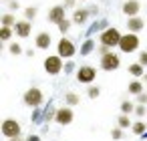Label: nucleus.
I'll return each instance as SVG.
<instances>
[{
    "label": "nucleus",
    "instance_id": "1",
    "mask_svg": "<svg viewBox=\"0 0 147 141\" xmlns=\"http://www.w3.org/2000/svg\"><path fill=\"white\" fill-rule=\"evenodd\" d=\"M121 32H119V28H115V26H109L107 30H103V32H99V43L101 45H105V47H109V49H119V43H121Z\"/></svg>",
    "mask_w": 147,
    "mask_h": 141
},
{
    "label": "nucleus",
    "instance_id": "2",
    "mask_svg": "<svg viewBox=\"0 0 147 141\" xmlns=\"http://www.w3.org/2000/svg\"><path fill=\"white\" fill-rule=\"evenodd\" d=\"M22 101H24L26 107H30V109H38V107L45 103V93H42L38 87H30V89L24 91Z\"/></svg>",
    "mask_w": 147,
    "mask_h": 141
},
{
    "label": "nucleus",
    "instance_id": "3",
    "mask_svg": "<svg viewBox=\"0 0 147 141\" xmlns=\"http://www.w3.org/2000/svg\"><path fill=\"white\" fill-rule=\"evenodd\" d=\"M42 67H45L47 75H53V77H55V75H59V73L65 71V59L59 57V55H49V57L45 59Z\"/></svg>",
    "mask_w": 147,
    "mask_h": 141
},
{
    "label": "nucleus",
    "instance_id": "4",
    "mask_svg": "<svg viewBox=\"0 0 147 141\" xmlns=\"http://www.w3.org/2000/svg\"><path fill=\"white\" fill-rule=\"evenodd\" d=\"M0 131L6 139H14V137H22V125L16 119H4L0 125Z\"/></svg>",
    "mask_w": 147,
    "mask_h": 141
},
{
    "label": "nucleus",
    "instance_id": "5",
    "mask_svg": "<svg viewBox=\"0 0 147 141\" xmlns=\"http://www.w3.org/2000/svg\"><path fill=\"white\" fill-rule=\"evenodd\" d=\"M139 45H141V40H139V36L135 34V32H127V34H123L121 36V43H119V51L121 53H135V51H139Z\"/></svg>",
    "mask_w": 147,
    "mask_h": 141
},
{
    "label": "nucleus",
    "instance_id": "6",
    "mask_svg": "<svg viewBox=\"0 0 147 141\" xmlns=\"http://www.w3.org/2000/svg\"><path fill=\"white\" fill-rule=\"evenodd\" d=\"M77 53H79V51H77V47H75V43H73L71 38L63 36V38L57 43V55H59V57H63V59L71 61Z\"/></svg>",
    "mask_w": 147,
    "mask_h": 141
},
{
    "label": "nucleus",
    "instance_id": "7",
    "mask_svg": "<svg viewBox=\"0 0 147 141\" xmlns=\"http://www.w3.org/2000/svg\"><path fill=\"white\" fill-rule=\"evenodd\" d=\"M95 77H97V69L91 67V65H81L77 69V81L83 83V85L91 87V83H95Z\"/></svg>",
    "mask_w": 147,
    "mask_h": 141
},
{
    "label": "nucleus",
    "instance_id": "8",
    "mask_svg": "<svg viewBox=\"0 0 147 141\" xmlns=\"http://www.w3.org/2000/svg\"><path fill=\"white\" fill-rule=\"evenodd\" d=\"M99 67L103 69V71H107V73H111V71H117L119 67H121V57L117 55V53H109V55H105V57H101V63H99Z\"/></svg>",
    "mask_w": 147,
    "mask_h": 141
},
{
    "label": "nucleus",
    "instance_id": "9",
    "mask_svg": "<svg viewBox=\"0 0 147 141\" xmlns=\"http://www.w3.org/2000/svg\"><path fill=\"white\" fill-rule=\"evenodd\" d=\"M73 119H75V111H73V107L63 105V107L57 109V117H55V121H57L59 125H63V127H65V125H71Z\"/></svg>",
    "mask_w": 147,
    "mask_h": 141
},
{
    "label": "nucleus",
    "instance_id": "10",
    "mask_svg": "<svg viewBox=\"0 0 147 141\" xmlns=\"http://www.w3.org/2000/svg\"><path fill=\"white\" fill-rule=\"evenodd\" d=\"M65 18H67V8H65L63 4L53 6V8L49 10V14H47V20H49L51 24H57V26H59Z\"/></svg>",
    "mask_w": 147,
    "mask_h": 141
},
{
    "label": "nucleus",
    "instance_id": "11",
    "mask_svg": "<svg viewBox=\"0 0 147 141\" xmlns=\"http://www.w3.org/2000/svg\"><path fill=\"white\" fill-rule=\"evenodd\" d=\"M121 10H123V14H125L127 18H131V16H139L141 2H139V0H125L123 6H121Z\"/></svg>",
    "mask_w": 147,
    "mask_h": 141
},
{
    "label": "nucleus",
    "instance_id": "12",
    "mask_svg": "<svg viewBox=\"0 0 147 141\" xmlns=\"http://www.w3.org/2000/svg\"><path fill=\"white\" fill-rule=\"evenodd\" d=\"M89 18H93L91 12H89V8H75V10H73V24L85 26V24L89 22Z\"/></svg>",
    "mask_w": 147,
    "mask_h": 141
},
{
    "label": "nucleus",
    "instance_id": "13",
    "mask_svg": "<svg viewBox=\"0 0 147 141\" xmlns=\"http://www.w3.org/2000/svg\"><path fill=\"white\" fill-rule=\"evenodd\" d=\"M30 32H32V22H30V20L22 18V20L16 22V26H14V34H16V36L26 38V36H30Z\"/></svg>",
    "mask_w": 147,
    "mask_h": 141
},
{
    "label": "nucleus",
    "instance_id": "14",
    "mask_svg": "<svg viewBox=\"0 0 147 141\" xmlns=\"http://www.w3.org/2000/svg\"><path fill=\"white\" fill-rule=\"evenodd\" d=\"M143 28H145V20H143L141 16H131V18H127V30H129V32L139 34Z\"/></svg>",
    "mask_w": 147,
    "mask_h": 141
},
{
    "label": "nucleus",
    "instance_id": "15",
    "mask_svg": "<svg viewBox=\"0 0 147 141\" xmlns=\"http://www.w3.org/2000/svg\"><path fill=\"white\" fill-rule=\"evenodd\" d=\"M51 45H53V38H51V34H49V32H38V34L34 36V47H36V49L47 51Z\"/></svg>",
    "mask_w": 147,
    "mask_h": 141
},
{
    "label": "nucleus",
    "instance_id": "16",
    "mask_svg": "<svg viewBox=\"0 0 147 141\" xmlns=\"http://www.w3.org/2000/svg\"><path fill=\"white\" fill-rule=\"evenodd\" d=\"M143 87H145V85H143V81H141V79H133V81L127 85V91H129V95H135V97H137V95L145 93V91H143Z\"/></svg>",
    "mask_w": 147,
    "mask_h": 141
},
{
    "label": "nucleus",
    "instance_id": "17",
    "mask_svg": "<svg viewBox=\"0 0 147 141\" xmlns=\"http://www.w3.org/2000/svg\"><path fill=\"white\" fill-rule=\"evenodd\" d=\"M97 49V45H95V40L93 38H85V43L81 45V49H79V53H81V57H89L93 51Z\"/></svg>",
    "mask_w": 147,
    "mask_h": 141
},
{
    "label": "nucleus",
    "instance_id": "18",
    "mask_svg": "<svg viewBox=\"0 0 147 141\" xmlns=\"http://www.w3.org/2000/svg\"><path fill=\"white\" fill-rule=\"evenodd\" d=\"M127 71H129V75H131L133 79H143V75H145V67H143V65H139V63L129 65V67H127Z\"/></svg>",
    "mask_w": 147,
    "mask_h": 141
},
{
    "label": "nucleus",
    "instance_id": "19",
    "mask_svg": "<svg viewBox=\"0 0 147 141\" xmlns=\"http://www.w3.org/2000/svg\"><path fill=\"white\" fill-rule=\"evenodd\" d=\"M79 103H81V97H79L77 93H73V91L65 93V105H69V107H75V105H79Z\"/></svg>",
    "mask_w": 147,
    "mask_h": 141
},
{
    "label": "nucleus",
    "instance_id": "20",
    "mask_svg": "<svg viewBox=\"0 0 147 141\" xmlns=\"http://www.w3.org/2000/svg\"><path fill=\"white\" fill-rule=\"evenodd\" d=\"M0 22H2V26H8V28H14L18 20L14 18V14H12V12H6V14H2V20H0Z\"/></svg>",
    "mask_w": 147,
    "mask_h": 141
},
{
    "label": "nucleus",
    "instance_id": "21",
    "mask_svg": "<svg viewBox=\"0 0 147 141\" xmlns=\"http://www.w3.org/2000/svg\"><path fill=\"white\" fill-rule=\"evenodd\" d=\"M131 131H133L135 135H143V133L147 131V121H133Z\"/></svg>",
    "mask_w": 147,
    "mask_h": 141
},
{
    "label": "nucleus",
    "instance_id": "22",
    "mask_svg": "<svg viewBox=\"0 0 147 141\" xmlns=\"http://www.w3.org/2000/svg\"><path fill=\"white\" fill-rule=\"evenodd\" d=\"M14 34V28H8V26H0V40L2 43H8Z\"/></svg>",
    "mask_w": 147,
    "mask_h": 141
},
{
    "label": "nucleus",
    "instance_id": "23",
    "mask_svg": "<svg viewBox=\"0 0 147 141\" xmlns=\"http://www.w3.org/2000/svg\"><path fill=\"white\" fill-rule=\"evenodd\" d=\"M135 107H137V105H133L129 99L121 101V113H123V115H131V113H135Z\"/></svg>",
    "mask_w": 147,
    "mask_h": 141
},
{
    "label": "nucleus",
    "instance_id": "24",
    "mask_svg": "<svg viewBox=\"0 0 147 141\" xmlns=\"http://www.w3.org/2000/svg\"><path fill=\"white\" fill-rule=\"evenodd\" d=\"M42 113H45V115H42V121H47V123L55 121V117H57V109H55L53 105H49V107H47Z\"/></svg>",
    "mask_w": 147,
    "mask_h": 141
},
{
    "label": "nucleus",
    "instance_id": "25",
    "mask_svg": "<svg viewBox=\"0 0 147 141\" xmlns=\"http://www.w3.org/2000/svg\"><path fill=\"white\" fill-rule=\"evenodd\" d=\"M131 125H133V121L129 119V115H119V119H117V127H121V129H131Z\"/></svg>",
    "mask_w": 147,
    "mask_h": 141
},
{
    "label": "nucleus",
    "instance_id": "26",
    "mask_svg": "<svg viewBox=\"0 0 147 141\" xmlns=\"http://www.w3.org/2000/svg\"><path fill=\"white\" fill-rule=\"evenodd\" d=\"M71 26H73V18H65L57 28H59V32H61V34H67V32L71 30Z\"/></svg>",
    "mask_w": 147,
    "mask_h": 141
},
{
    "label": "nucleus",
    "instance_id": "27",
    "mask_svg": "<svg viewBox=\"0 0 147 141\" xmlns=\"http://www.w3.org/2000/svg\"><path fill=\"white\" fill-rule=\"evenodd\" d=\"M36 14H38V8H36V6H28V8H24V18H26V20L32 22V20L36 18Z\"/></svg>",
    "mask_w": 147,
    "mask_h": 141
},
{
    "label": "nucleus",
    "instance_id": "28",
    "mask_svg": "<svg viewBox=\"0 0 147 141\" xmlns=\"http://www.w3.org/2000/svg\"><path fill=\"white\" fill-rule=\"evenodd\" d=\"M22 51H24V49H22L18 43H10V45H8V53H10V55H14V57L22 55Z\"/></svg>",
    "mask_w": 147,
    "mask_h": 141
},
{
    "label": "nucleus",
    "instance_id": "29",
    "mask_svg": "<svg viewBox=\"0 0 147 141\" xmlns=\"http://www.w3.org/2000/svg\"><path fill=\"white\" fill-rule=\"evenodd\" d=\"M99 95H101V89H99V87L91 85V87L87 89V97H89V99H99Z\"/></svg>",
    "mask_w": 147,
    "mask_h": 141
},
{
    "label": "nucleus",
    "instance_id": "30",
    "mask_svg": "<svg viewBox=\"0 0 147 141\" xmlns=\"http://www.w3.org/2000/svg\"><path fill=\"white\" fill-rule=\"evenodd\" d=\"M133 115H135V117H139V119H141L143 115H147V105H137V107H135V113H133Z\"/></svg>",
    "mask_w": 147,
    "mask_h": 141
},
{
    "label": "nucleus",
    "instance_id": "31",
    "mask_svg": "<svg viewBox=\"0 0 147 141\" xmlns=\"http://www.w3.org/2000/svg\"><path fill=\"white\" fill-rule=\"evenodd\" d=\"M73 71H77V65H75L73 61H67V63H65V75H71Z\"/></svg>",
    "mask_w": 147,
    "mask_h": 141
},
{
    "label": "nucleus",
    "instance_id": "32",
    "mask_svg": "<svg viewBox=\"0 0 147 141\" xmlns=\"http://www.w3.org/2000/svg\"><path fill=\"white\" fill-rule=\"evenodd\" d=\"M111 137H113L115 141H119V139H123V129H121V127H115V129L111 131Z\"/></svg>",
    "mask_w": 147,
    "mask_h": 141
},
{
    "label": "nucleus",
    "instance_id": "33",
    "mask_svg": "<svg viewBox=\"0 0 147 141\" xmlns=\"http://www.w3.org/2000/svg\"><path fill=\"white\" fill-rule=\"evenodd\" d=\"M20 8V2H18V0H10V2H8V12H16Z\"/></svg>",
    "mask_w": 147,
    "mask_h": 141
},
{
    "label": "nucleus",
    "instance_id": "34",
    "mask_svg": "<svg viewBox=\"0 0 147 141\" xmlns=\"http://www.w3.org/2000/svg\"><path fill=\"white\" fill-rule=\"evenodd\" d=\"M113 49H109V47H105V45H99V49H97V53L101 55V57H105V55H109Z\"/></svg>",
    "mask_w": 147,
    "mask_h": 141
},
{
    "label": "nucleus",
    "instance_id": "35",
    "mask_svg": "<svg viewBox=\"0 0 147 141\" xmlns=\"http://www.w3.org/2000/svg\"><path fill=\"white\" fill-rule=\"evenodd\" d=\"M135 101H137V105H147V93L137 95V97H135Z\"/></svg>",
    "mask_w": 147,
    "mask_h": 141
},
{
    "label": "nucleus",
    "instance_id": "36",
    "mask_svg": "<svg viewBox=\"0 0 147 141\" xmlns=\"http://www.w3.org/2000/svg\"><path fill=\"white\" fill-rule=\"evenodd\" d=\"M139 65H143V67H147V51H141L139 53V61H137Z\"/></svg>",
    "mask_w": 147,
    "mask_h": 141
},
{
    "label": "nucleus",
    "instance_id": "37",
    "mask_svg": "<svg viewBox=\"0 0 147 141\" xmlns=\"http://www.w3.org/2000/svg\"><path fill=\"white\" fill-rule=\"evenodd\" d=\"M75 4H77V0H65V2H63V6H65L67 10H71V8H75Z\"/></svg>",
    "mask_w": 147,
    "mask_h": 141
},
{
    "label": "nucleus",
    "instance_id": "38",
    "mask_svg": "<svg viewBox=\"0 0 147 141\" xmlns=\"http://www.w3.org/2000/svg\"><path fill=\"white\" fill-rule=\"evenodd\" d=\"M87 8H89L91 16H97V14H99V6H97V4H91V6H87Z\"/></svg>",
    "mask_w": 147,
    "mask_h": 141
},
{
    "label": "nucleus",
    "instance_id": "39",
    "mask_svg": "<svg viewBox=\"0 0 147 141\" xmlns=\"http://www.w3.org/2000/svg\"><path fill=\"white\" fill-rule=\"evenodd\" d=\"M24 141H40V135H28Z\"/></svg>",
    "mask_w": 147,
    "mask_h": 141
},
{
    "label": "nucleus",
    "instance_id": "40",
    "mask_svg": "<svg viewBox=\"0 0 147 141\" xmlns=\"http://www.w3.org/2000/svg\"><path fill=\"white\" fill-rule=\"evenodd\" d=\"M24 53H26V57H34V51H32V49H28V51H24Z\"/></svg>",
    "mask_w": 147,
    "mask_h": 141
},
{
    "label": "nucleus",
    "instance_id": "41",
    "mask_svg": "<svg viewBox=\"0 0 147 141\" xmlns=\"http://www.w3.org/2000/svg\"><path fill=\"white\" fill-rule=\"evenodd\" d=\"M141 81H143V85H147V73L143 75V79H141Z\"/></svg>",
    "mask_w": 147,
    "mask_h": 141
},
{
    "label": "nucleus",
    "instance_id": "42",
    "mask_svg": "<svg viewBox=\"0 0 147 141\" xmlns=\"http://www.w3.org/2000/svg\"><path fill=\"white\" fill-rule=\"evenodd\" d=\"M8 141H24L22 137H14V139H8Z\"/></svg>",
    "mask_w": 147,
    "mask_h": 141
},
{
    "label": "nucleus",
    "instance_id": "43",
    "mask_svg": "<svg viewBox=\"0 0 147 141\" xmlns=\"http://www.w3.org/2000/svg\"><path fill=\"white\" fill-rule=\"evenodd\" d=\"M2 2H6V4H8V2H10V0H2Z\"/></svg>",
    "mask_w": 147,
    "mask_h": 141
},
{
    "label": "nucleus",
    "instance_id": "44",
    "mask_svg": "<svg viewBox=\"0 0 147 141\" xmlns=\"http://www.w3.org/2000/svg\"><path fill=\"white\" fill-rule=\"evenodd\" d=\"M81 2H85V0H81Z\"/></svg>",
    "mask_w": 147,
    "mask_h": 141
}]
</instances>
